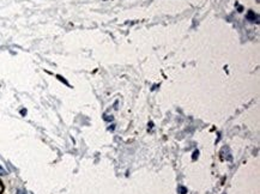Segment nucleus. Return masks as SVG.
Segmentation results:
<instances>
[{"label":"nucleus","mask_w":260,"mask_h":194,"mask_svg":"<svg viewBox=\"0 0 260 194\" xmlns=\"http://www.w3.org/2000/svg\"><path fill=\"white\" fill-rule=\"evenodd\" d=\"M198 155H199V152H198V151H194V152H193V159H196V158L198 157Z\"/></svg>","instance_id":"4"},{"label":"nucleus","mask_w":260,"mask_h":194,"mask_svg":"<svg viewBox=\"0 0 260 194\" xmlns=\"http://www.w3.org/2000/svg\"><path fill=\"white\" fill-rule=\"evenodd\" d=\"M6 174H7V171L5 170V169H4V168H3L1 165H0V175H1V176H4V175H6Z\"/></svg>","instance_id":"3"},{"label":"nucleus","mask_w":260,"mask_h":194,"mask_svg":"<svg viewBox=\"0 0 260 194\" xmlns=\"http://www.w3.org/2000/svg\"><path fill=\"white\" fill-rule=\"evenodd\" d=\"M3 191H4V184H3L1 182H0V194L3 193Z\"/></svg>","instance_id":"5"},{"label":"nucleus","mask_w":260,"mask_h":194,"mask_svg":"<svg viewBox=\"0 0 260 194\" xmlns=\"http://www.w3.org/2000/svg\"><path fill=\"white\" fill-rule=\"evenodd\" d=\"M179 192H180V194H186L187 193V189L185 187H179Z\"/></svg>","instance_id":"2"},{"label":"nucleus","mask_w":260,"mask_h":194,"mask_svg":"<svg viewBox=\"0 0 260 194\" xmlns=\"http://www.w3.org/2000/svg\"><path fill=\"white\" fill-rule=\"evenodd\" d=\"M247 19L248 20H250V22H254V20H257L258 19V17H257V14L253 12V11H248V13H247Z\"/></svg>","instance_id":"1"}]
</instances>
